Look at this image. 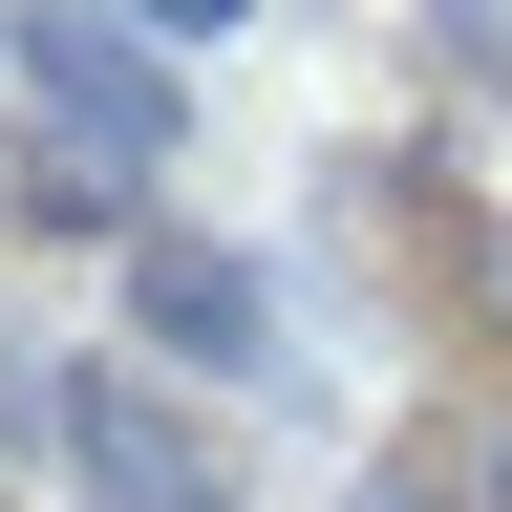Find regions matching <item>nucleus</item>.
Returning <instances> with one entry per match:
<instances>
[{
	"mask_svg": "<svg viewBox=\"0 0 512 512\" xmlns=\"http://www.w3.org/2000/svg\"><path fill=\"white\" fill-rule=\"evenodd\" d=\"M0 43H22V86H43V128H64V171H86V150H107V171H150V150H171V64L128 43L107 0H22Z\"/></svg>",
	"mask_w": 512,
	"mask_h": 512,
	"instance_id": "1",
	"label": "nucleus"
},
{
	"mask_svg": "<svg viewBox=\"0 0 512 512\" xmlns=\"http://www.w3.org/2000/svg\"><path fill=\"white\" fill-rule=\"evenodd\" d=\"M43 427H64V470H86V512H235V470L150 406V384H107V363L43 384Z\"/></svg>",
	"mask_w": 512,
	"mask_h": 512,
	"instance_id": "2",
	"label": "nucleus"
},
{
	"mask_svg": "<svg viewBox=\"0 0 512 512\" xmlns=\"http://www.w3.org/2000/svg\"><path fill=\"white\" fill-rule=\"evenodd\" d=\"M128 299H150V342H192V363H256V342H278L214 235H128Z\"/></svg>",
	"mask_w": 512,
	"mask_h": 512,
	"instance_id": "3",
	"label": "nucleus"
},
{
	"mask_svg": "<svg viewBox=\"0 0 512 512\" xmlns=\"http://www.w3.org/2000/svg\"><path fill=\"white\" fill-rule=\"evenodd\" d=\"M150 22H235V0H128V43H150Z\"/></svg>",
	"mask_w": 512,
	"mask_h": 512,
	"instance_id": "4",
	"label": "nucleus"
},
{
	"mask_svg": "<svg viewBox=\"0 0 512 512\" xmlns=\"http://www.w3.org/2000/svg\"><path fill=\"white\" fill-rule=\"evenodd\" d=\"M491 512H512V448H491Z\"/></svg>",
	"mask_w": 512,
	"mask_h": 512,
	"instance_id": "5",
	"label": "nucleus"
}]
</instances>
